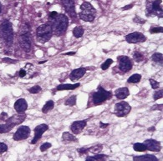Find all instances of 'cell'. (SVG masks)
<instances>
[{
	"label": "cell",
	"mask_w": 163,
	"mask_h": 161,
	"mask_svg": "<svg viewBox=\"0 0 163 161\" xmlns=\"http://www.w3.org/2000/svg\"><path fill=\"white\" fill-rule=\"evenodd\" d=\"M45 62H47V60H43V61H41V62H39V64H44V63H45Z\"/></svg>",
	"instance_id": "46"
},
{
	"label": "cell",
	"mask_w": 163,
	"mask_h": 161,
	"mask_svg": "<svg viewBox=\"0 0 163 161\" xmlns=\"http://www.w3.org/2000/svg\"><path fill=\"white\" fill-rule=\"evenodd\" d=\"M134 160H140V161H158V159L152 155H146L141 156H135L133 158Z\"/></svg>",
	"instance_id": "22"
},
{
	"label": "cell",
	"mask_w": 163,
	"mask_h": 161,
	"mask_svg": "<svg viewBox=\"0 0 163 161\" xmlns=\"http://www.w3.org/2000/svg\"><path fill=\"white\" fill-rule=\"evenodd\" d=\"M80 13H79V18L86 22H92L95 19L96 11L90 3L84 2L80 6Z\"/></svg>",
	"instance_id": "5"
},
{
	"label": "cell",
	"mask_w": 163,
	"mask_h": 161,
	"mask_svg": "<svg viewBox=\"0 0 163 161\" xmlns=\"http://www.w3.org/2000/svg\"><path fill=\"white\" fill-rule=\"evenodd\" d=\"M149 131H154L155 130V127H151V129H149Z\"/></svg>",
	"instance_id": "45"
},
{
	"label": "cell",
	"mask_w": 163,
	"mask_h": 161,
	"mask_svg": "<svg viewBox=\"0 0 163 161\" xmlns=\"http://www.w3.org/2000/svg\"><path fill=\"white\" fill-rule=\"evenodd\" d=\"M52 23V29L54 33L58 36L63 35L66 32L69 25V19L68 17L64 14H58L54 19L50 20Z\"/></svg>",
	"instance_id": "1"
},
{
	"label": "cell",
	"mask_w": 163,
	"mask_h": 161,
	"mask_svg": "<svg viewBox=\"0 0 163 161\" xmlns=\"http://www.w3.org/2000/svg\"><path fill=\"white\" fill-rule=\"evenodd\" d=\"M50 147H51V144L48 143V142H46V143L43 144V145L40 146V151L45 152V151H46L47 150H49Z\"/></svg>",
	"instance_id": "34"
},
{
	"label": "cell",
	"mask_w": 163,
	"mask_h": 161,
	"mask_svg": "<svg viewBox=\"0 0 163 161\" xmlns=\"http://www.w3.org/2000/svg\"><path fill=\"white\" fill-rule=\"evenodd\" d=\"M144 145L146 147V150H150V151H154V152H159L162 150V146L159 141L156 140H146L144 142Z\"/></svg>",
	"instance_id": "14"
},
{
	"label": "cell",
	"mask_w": 163,
	"mask_h": 161,
	"mask_svg": "<svg viewBox=\"0 0 163 161\" xmlns=\"http://www.w3.org/2000/svg\"><path fill=\"white\" fill-rule=\"evenodd\" d=\"M162 54L161 53H155L152 56V59L155 63H160L161 64H162Z\"/></svg>",
	"instance_id": "28"
},
{
	"label": "cell",
	"mask_w": 163,
	"mask_h": 161,
	"mask_svg": "<svg viewBox=\"0 0 163 161\" xmlns=\"http://www.w3.org/2000/svg\"><path fill=\"white\" fill-rule=\"evenodd\" d=\"M29 28L28 23H24V26L22 27L20 32L19 44L22 49L25 52H29L32 48V36Z\"/></svg>",
	"instance_id": "2"
},
{
	"label": "cell",
	"mask_w": 163,
	"mask_h": 161,
	"mask_svg": "<svg viewBox=\"0 0 163 161\" xmlns=\"http://www.w3.org/2000/svg\"><path fill=\"white\" fill-rule=\"evenodd\" d=\"M62 141L64 144H69L72 142H77V138L69 132H64L62 135Z\"/></svg>",
	"instance_id": "20"
},
{
	"label": "cell",
	"mask_w": 163,
	"mask_h": 161,
	"mask_svg": "<svg viewBox=\"0 0 163 161\" xmlns=\"http://www.w3.org/2000/svg\"><path fill=\"white\" fill-rule=\"evenodd\" d=\"M84 28H83V27L77 26L73 30V34H74V36L75 37V38H81V37L83 36V34H84Z\"/></svg>",
	"instance_id": "24"
},
{
	"label": "cell",
	"mask_w": 163,
	"mask_h": 161,
	"mask_svg": "<svg viewBox=\"0 0 163 161\" xmlns=\"http://www.w3.org/2000/svg\"><path fill=\"white\" fill-rule=\"evenodd\" d=\"M8 150V146L5 144L0 143V154H3Z\"/></svg>",
	"instance_id": "38"
},
{
	"label": "cell",
	"mask_w": 163,
	"mask_h": 161,
	"mask_svg": "<svg viewBox=\"0 0 163 161\" xmlns=\"http://www.w3.org/2000/svg\"><path fill=\"white\" fill-rule=\"evenodd\" d=\"M54 102L53 100H49L47 101L46 104L44 105L43 108H42V112H43L44 113H49V112L50 111V110H52L54 108Z\"/></svg>",
	"instance_id": "23"
},
{
	"label": "cell",
	"mask_w": 163,
	"mask_h": 161,
	"mask_svg": "<svg viewBox=\"0 0 163 161\" xmlns=\"http://www.w3.org/2000/svg\"><path fill=\"white\" fill-rule=\"evenodd\" d=\"M1 11H2V4L1 3H0V13H1Z\"/></svg>",
	"instance_id": "47"
},
{
	"label": "cell",
	"mask_w": 163,
	"mask_h": 161,
	"mask_svg": "<svg viewBox=\"0 0 163 161\" xmlns=\"http://www.w3.org/2000/svg\"><path fill=\"white\" fill-rule=\"evenodd\" d=\"M64 54H66V55H74V54H75V52H69V53H66Z\"/></svg>",
	"instance_id": "44"
},
{
	"label": "cell",
	"mask_w": 163,
	"mask_h": 161,
	"mask_svg": "<svg viewBox=\"0 0 163 161\" xmlns=\"http://www.w3.org/2000/svg\"><path fill=\"white\" fill-rule=\"evenodd\" d=\"M60 1L68 14H69L71 18H76L77 15H76L74 0H60Z\"/></svg>",
	"instance_id": "12"
},
{
	"label": "cell",
	"mask_w": 163,
	"mask_h": 161,
	"mask_svg": "<svg viewBox=\"0 0 163 161\" xmlns=\"http://www.w3.org/2000/svg\"><path fill=\"white\" fill-rule=\"evenodd\" d=\"M75 104H76V96L75 95L70 96V97L65 101V103H64V104H65V105H68V106H74V105H75Z\"/></svg>",
	"instance_id": "29"
},
{
	"label": "cell",
	"mask_w": 163,
	"mask_h": 161,
	"mask_svg": "<svg viewBox=\"0 0 163 161\" xmlns=\"http://www.w3.org/2000/svg\"><path fill=\"white\" fill-rule=\"evenodd\" d=\"M87 152H90L92 154H98L102 150V145H97L96 146L90 147V148H86Z\"/></svg>",
	"instance_id": "27"
},
{
	"label": "cell",
	"mask_w": 163,
	"mask_h": 161,
	"mask_svg": "<svg viewBox=\"0 0 163 161\" xmlns=\"http://www.w3.org/2000/svg\"><path fill=\"white\" fill-rule=\"evenodd\" d=\"M163 96V92H162V89H160L158 91H156L155 94H154V99L155 100H157L159 99H162Z\"/></svg>",
	"instance_id": "35"
},
{
	"label": "cell",
	"mask_w": 163,
	"mask_h": 161,
	"mask_svg": "<svg viewBox=\"0 0 163 161\" xmlns=\"http://www.w3.org/2000/svg\"><path fill=\"white\" fill-rule=\"evenodd\" d=\"M18 74H19L20 78H27V72H26V70H25V69H20Z\"/></svg>",
	"instance_id": "40"
},
{
	"label": "cell",
	"mask_w": 163,
	"mask_h": 161,
	"mask_svg": "<svg viewBox=\"0 0 163 161\" xmlns=\"http://www.w3.org/2000/svg\"><path fill=\"white\" fill-rule=\"evenodd\" d=\"M3 62L8 63V64H16L18 61H17L16 59H9V58H4V59H3Z\"/></svg>",
	"instance_id": "39"
},
{
	"label": "cell",
	"mask_w": 163,
	"mask_h": 161,
	"mask_svg": "<svg viewBox=\"0 0 163 161\" xmlns=\"http://www.w3.org/2000/svg\"><path fill=\"white\" fill-rule=\"evenodd\" d=\"M41 91V87L39 85H35L34 87L28 89V92L31 93V94H37V93L40 92Z\"/></svg>",
	"instance_id": "33"
},
{
	"label": "cell",
	"mask_w": 163,
	"mask_h": 161,
	"mask_svg": "<svg viewBox=\"0 0 163 161\" xmlns=\"http://www.w3.org/2000/svg\"><path fill=\"white\" fill-rule=\"evenodd\" d=\"M118 59V64H119V69L120 71L124 73L129 72L130 69H132V64L131 59L127 56H120L117 58Z\"/></svg>",
	"instance_id": "9"
},
{
	"label": "cell",
	"mask_w": 163,
	"mask_h": 161,
	"mask_svg": "<svg viewBox=\"0 0 163 161\" xmlns=\"http://www.w3.org/2000/svg\"><path fill=\"white\" fill-rule=\"evenodd\" d=\"M14 108L18 113H24L28 108V103L23 99H19L15 102Z\"/></svg>",
	"instance_id": "17"
},
{
	"label": "cell",
	"mask_w": 163,
	"mask_h": 161,
	"mask_svg": "<svg viewBox=\"0 0 163 161\" xmlns=\"http://www.w3.org/2000/svg\"><path fill=\"white\" fill-rule=\"evenodd\" d=\"M57 15H58V13H57V12H55V11L50 13V14H49V19H50V20H52V19H54V18H55Z\"/></svg>",
	"instance_id": "41"
},
{
	"label": "cell",
	"mask_w": 163,
	"mask_h": 161,
	"mask_svg": "<svg viewBox=\"0 0 163 161\" xmlns=\"http://www.w3.org/2000/svg\"><path fill=\"white\" fill-rule=\"evenodd\" d=\"M86 120H79V121H74V123L71 124L70 129L73 132V134H79V133H81L84 128L86 126Z\"/></svg>",
	"instance_id": "15"
},
{
	"label": "cell",
	"mask_w": 163,
	"mask_h": 161,
	"mask_svg": "<svg viewBox=\"0 0 163 161\" xmlns=\"http://www.w3.org/2000/svg\"><path fill=\"white\" fill-rule=\"evenodd\" d=\"M149 81H150V84H151V85H152V89H158V88H159L160 84H159L157 81L154 80V79H149Z\"/></svg>",
	"instance_id": "36"
},
{
	"label": "cell",
	"mask_w": 163,
	"mask_h": 161,
	"mask_svg": "<svg viewBox=\"0 0 163 161\" xmlns=\"http://www.w3.org/2000/svg\"><path fill=\"white\" fill-rule=\"evenodd\" d=\"M113 63V60H112L111 59H106V61H105L104 63H103L102 64H101V69H103V70H106V69H108L109 67L110 66V64Z\"/></svg>",
	"instance_id": "32"
},
{
	"label": "cell",
	"mask_w": 163,
	"mask_h": 161,
	"mask_svg": "<svg viewBox=\"0 0 163 161\" xmlns=\"http://www.w3.org/2000/svg\"><path fill=\"white\" fill-rule=\"evenodd\" d=\"M49 129V126L45 123H41V124L38 125L36 128L34 129V137L32 140V141L30 142V144L32 145H35L37 142L39 141V140H40V138L42 137V134L45 133V131H47Z\"/></svg>",
	"instance_id": "13"
},
{
	"label": "cell",
	"mask_w": 163,
	"mask_h": 161,
	"mask_svg": "<svg viewBox=\"0 0 163 161\" xmlns=\"http://www.w3.org/2000/svg\"><path fill=\"white\" fill-rule=\"evenodd\" d=\"M163 29L162 27H156V28H152L150 29V33H162Z\"/></svg>",
	"instance_id": "37"
},
{
	"label": "cell",
	"mask_w": 163,
	"mask_h": 161,
	"mask_svg": "<svg viewBox=\"0 0 163 161\" xmlns=\"http://www.w3.org/2000/svg\"><path fill=\"white\" fill-rule=\"evenodd\" d=\"M125 40L129 43H142L146 40V37L140 32H134V33H129L125 36Z\"/></svg>",
	"instance_id": "10"
},
{
	"label": "cell",
	"mask_w": 163,
	"mask_h": 161,
	"mask_svg": "<svg viewBox=\"0 0 163 161\" xmlns=\"http://www.w3.org/2000/svg\"><path fill=\"white\" fill-rule=\"evenodd\" d=\"M80 86L79 83H76L74 84H60L57 87V90L58 91H61V90H74L76 88H79Z\"/></svg>",
	"instance_id": "21"
},
{
	"label": "cell",
	"mask_w": 163,
	"mask_h": 161,
	"mask_svg": "<svg viewBox=\"0 0 163 161\" xmlns=\"http://www.w3.org/2000/svg\"><path fill=\"white\" fill-rule=\"evenodd\" d=\"M133 149L136 152H144L146 150V147L144 144L141 143H135L133 145Z\"/></svg>",
	"instance_id": "26"
},
{
	"label": "cell",
	"mask_w": 163,
	"mask_h": 161,
	"mask_svg": "<svg viewBox=\"0 0 163 161\" xmlns=\"http://www.w3.org/2000/svg\"><path fill=\"white\" fill-rule=\"evenodd\" d=\"M25 118H26V114H24L23 113L13 115V117H11V118H9L7 120L6 123L0 125V134L9 132L14 126H16L17 124H19L22 122H23V120Z\"/></svg>",
	"instance_id": "4"
},
{
	"label": "cell",
	"mask_w": 163,
	"mask_h": 161,
	"mask_svg": "<svg viewBox=\"0 0 163 161\" xmlns=\"http://www.w3.org/2000/svg\"><path fill=\"white\" fill-rule=\"evenodd\" d=\"M130 94L129 92V89L126 87H122V88H119L118 89L115 91V97L118 99H125Z\"/></svg>",
	"instance_id": "19"
},
{
	"label": "cell",
	"mask_w": 163,
	"mask_h": 161,
	"mask_svg": "<svg viewBox=\"0 0 163 161\" xmlns=\"http://www.w3.org/2000/svg\"><path fill=\"white\" fill-rule=\"evenodd\" d=\"M106 155H97L96 154L95 156H91V157H87L86 160H104L105 158H106Z\"/></svg>",
	"instance_id": "31"
},
{
	"label": "cell",
	"mask_w": 163,
	"mask_h": 161,
	"mask_svg": "<svg viewBox=\"0 0 163 161\" xmlns=\"http://www.w3.org/2000/svg\"><path fill=\"white\" fill-rule=\"evenodd\" d=\"M30 134V129L28 126H21L17 129L13 135V140L16 141L26 140L29 137Z\"/></svg>",
	"instance_id": "11"
},
{
	"label": "cell",
	"mask_w": 163,
	"mask_h": 161,
	"mask_svg": "<svg viewBox=\"0 0 163 161\" xmlns=\"http://www.w3.org/2000/svg\"><path fill=\"white\" fill-rule=\"evenodd\" d=\"M86 71H87V69L84 67L74 69V70L70 73V74H69V79H70V80H72V81L78 80V79H81V78L85 74Z\"/></svg>",
	"instance_id": "16"
},
{
	"label": "cell",
	"mask_w": 163,
	"mask_h": 161,
	"mask_svg": "<svg viewBox=\"0 0 163 161\" xmlns=\"http://www.w3.org/2000/svg\"><path fill=\"white\" fill-rule=\"evenodd\" d=\"M161 4H162V0H156L153 3H152L151 7H147V13H148V15L155 13H158L159 11L162 12V8Z\"/></svg>",
	"instance_id": "18"
},
{
	"label": "cell",
	"mask_w": 163,
	"mask_h": 161,
	"mask_svg": "<svg viewBox=\"0 0 163 161\" xmlns=\"http://www.w3.org/2000/svg\"><path fill=\"white\" fill-rule=\"evenodd\" d=\"M133 59H135V61H136V62H141L144 59V56L141 53H140V52L138 51H135L134 52L133 54Z\"/></svg>",
	"instance_id": "30"
},
{
	"label": "cell",
	"mask_w": 163,
	"mask_h": 161,
	"mask_svg": "<svg viewBox=\"0 0 163 161\" xmlns=\"http://www.w3.org/2000/svg\"><path fill=\"white\" fill-rule=\"evenodd\" d=\"M0 37L7 45H11L13 40V25L8 20H4L0 25Z\"/></svg>",
	"instance_id": "3"
},
{
	"label": "cell",
	"mask_w": 163,
	"mask_h": 161,
	"mask_svg": "<svg viewBox=\"0 0 163 161\" xmlns=\"http://www.w3.org/2000/svg\"><path fill=\"white\" fill-rule=\"evenodd\" d=\"M37 38L41 43H45L48 42L51 38L53 34V29L51 25L50 24H42L37 28Z\"/></svg>",
	"instance_id": "7"
},
{
	"label": "cell",
	"mask_w": 163,
	"mask_h": 161,
	"mask_svg": "<svg viewBox=\"0 0 163 161\" xmlns=\"http://www.w3.org/2000/svg\"><path fill=\"white\" fill-rule=\"evenodd\" d=\"M112 97V93L107 91L101 85L97 88V90L92 94V102L94 105H100L110 99Z\"/></svg>",
	"instance_id": "6"
},
{
	"label": "cell",
	"mask_w": 163,
	"mask_h": 161,
	"mask_svg": "<svg viewBox=\"0 0 163 161\" xmlns=\"http://www.w3.org/2000/svg\"><path fill=\"white\" fill-rule=\"evenodd\" d=\"M141 79V75L139 74H135L127 79V82L129 84H136V83L140 82Z\"/></svg>",
	"instance_id": "25"
},
{
	"label": "cell",
	"mask_w": 163,
	"mask_h": 161,
	"mask_svg": "<svg viewBox=\"0 0 163 161\" xmlns=\"http://www.w3.org/2000/svg\"><path fill=\"white\" fill-rule=\"evenodd\" d=\"M101 128H106V127H107V126H109V123H103L102 122H101Z\"/></svg>",
	"instance_id": "43"
},
{
	"label": "cell",
	"mask_w": 163,
	"mask_h": 161,
	"mask_svg": "<svg viewBox=\"0 0 163 161\" xmlns=\"http://www.w3.org/2000/svg\"><path fill=\"white\" fill-rule=\"evenodd\" d=\"M130 109L131 108H130V104L125 101H122V102L115 104L114 113L118 117H125L130 113Z\"/></svg>",
	"instance_id": "8"
},
{
	"label": "cell",
	"mask_w": 163,
	"mask_h": 161,
	"mask_svg": "<svg viewBox=\"0 0 163 161\" xmlns=\"http://www.w3.org/2000/svg\"><path fill=\"white\" fill-rule=\"evenodd\" d=\"M132 7H133V4H129V5H126V6H125L124 8H122V9H123V10L130 9V8H132Z\"/></svg>",
	"instance_id": "42"
}]
</instances>
